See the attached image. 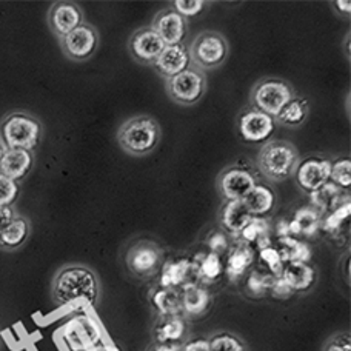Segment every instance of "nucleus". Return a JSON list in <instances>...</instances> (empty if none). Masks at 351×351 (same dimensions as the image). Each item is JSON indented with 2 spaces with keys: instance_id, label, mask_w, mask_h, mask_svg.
<instances>
[{
  "instance_id": "obj_41",
  "label": "nucleus",
  "mask_w": 351,
  "mask_h": 351,
  "mask_svg": "<svg viewBox=\"0 0 351 351\" xmlns=\"http://www.w3.org/2000/svg\"><path fill=\"white\" fill-rule=\"evenodd\" d=\"M206 243H208L211 253H215L217 256H222L225 252H228V248H230L228 236L221 230L213 231V233L208 236V241H206Z\"/></svg>"
},
{
  "instance_id": "obj_46",
  "label": "nucleus",
  "mask_w": 351,
  "mask_h": 351,
  "mask_svg": "<svg viewBox=\"0 0 351 351\" xmlns=\"http://www.w3.org/2000/svg\"><path fill=\"white\" fill-rule=\"evenodd\" d=\"M335 6V11L342 17H350L351 14V2L350 0H336V2L331 3Z\"/></svg>"
},
{
  "instance_id": "obj_39",
  "label": "nucleus",
  "mask_w": 351,
  "mask_h": 351,
  "mask_svg": "<svg viewBox=\"0 0 351 351\" xmlns=\"http://www.w3.org/2000/svg\"><path fill=\"white\" fill-rule=\"evenodd\" d=\"M21 193L17 182L0 174V206H12Z\"/></svg>"
},
{
  "instance_id": "obj_31",
  "label": "nucleus",
  "mask_w": 351,
  "mask_h": 351,
  "mask_svg": "<svg viewBox=\"0 0 351 351\" xmlns=\"http://www.w3.org/2000/svg\"><path fill=\"white\" fill-rule=\"evenodd\" d=\"M306 116H308V102L305 99L294 97L274 121H278L284 127H299L304 123Z\"/></svg>"
},
{
  "instance_id": "obj_23",
  "label": "nucleus",
  "mask_w": 351,
  "mask_h": 351,
  "mask_svg": "<svg viewBox=\"0 0 351 351\" xmlns=\"http://www.w3.org/2000/svg\"><path fill=\"white\" fill-rule=\"evenodd\" d=\"M321 213L315 206H302L294 213L293 221H288L290 225V236H315L321 228Z\"/></svg>"
},
{
  "instance_id": "obj_49",
  "label": "nucleus",
  "mask_w": 351,
  "mask_h": 351,
  "mask_svg": "<svg viewBox=\"0 0 351 351\" xmlns=\"http://www.w3.org/2000/svg\"><path fill=\"white\" fill-rule=\"evenodd\" d=\"M88 351H119V348H116L114 346H106V343H97V346H94Z\"/></svg>"
},
{
  "instance_id": "obj_13",
  "label": "nucleus",
  "mask_w": 351,
  "mask_h": 351,
  "mask_svg": "<svg viewBox=\"0 0 351 351\" xmlns=\"http://www.w3.org/2000/svg\"><path fill=\"white\" fill-rule=\"evenodd\" d=\"M331 160L327 158H308L298 164L294 178L299 188L313 193L330 182Z\"/></svg>"
},
{
  "instance_id": "obj_2",
  "label": "nucleus",
  "mask_w": 351,
  "mask_h": 351,
  "mask_svg": "<svg viewBox=\"0 0 351 351\" xmlns=\"http://www.w3.org/2000/svg\"><path fill=\"white\" fill-rule=\"evenodd\" d=\"M160 128L149 116H134L125 121L117 131V142L125 153L143 158L158 147Z\"/></svg>"
},
{
  "instance_id": "obj_8",
  "label": "nucleus",
  "mask_w": 351,
  "mask_h": 351,
  "mask_svg": "<svg viewBox=\"0 0 351 351\" xmlns=\"http://www.w3.org/2000/svg\"><path fill=\"white\" fill-rule=\"evenodd\" d=\"M60 48L68 59L84 62L93 58L99 48V33L93 25L84 22L80 27L73 29L70 34L62 37Z\"/></svg>"
},
{
  "instance_id": "obj_7",
  "label": "nucleus",
  "mask_w": 351,
  "mask_h": 351,
  "mask_svg": "<svg viewBox=\"0 0 351 351\" xmlns=\"http://www.w3.org/2000/svg\"><path fill=\"white\" fill-rule=\"evenodd\" d=\"M165 88L173 102L184 106H191L204 97L206 91V79L202 71L193 66L186 68L178 76L167 79Z\"/></svg>"
},
{
  "instance_id": "obj_42",
  "label": "nucleus",
  "mask_w": 351,
  "mask_h": 351,
  "mask_svg": "<svg viewBox=\"0 0 351 351\" xmlns=\"http://www.w3.org/2000/svg\"><path fill=\"white\" fill-rule=\"evenodd\" d=\"M324 351H351V336L350 333H337L325 342Z\"/></svg>"
},
{
  "instance_id": "obj_50",
  "label": "nucleus",
  "mask_w": 351,
  "mask_h": 351,
  "mask_svg": "<svg viewBox=\"0 0 351 351\" xmlns=\"http://www.w3.org/2000/svg\"><path fill=\"white\" fill-rule=\"evenodd\" d=\"M3 153H5V148H3V145H2V142H0V162H2Z\"/></svg>"
},
{
  "instance_id": "obj_40",
  "label": "nucleus",
  "mask_w": 351,
  "mask_h": 351,
  "mask_svg": "<svg viewBox=\"0 0 351 351\" xmlns=\"http://www.w3.org/2000/svg\"><path fill=\"white\" fill-rule=\"evenodd\" d=\"M206 6V2L204 0H174L173 10L179 12L182 17H194L200 14Z\"/></svg>"
},
{
  "instance_id": "obj_4",
  "label": "nucleus",
  "mask_w": 351,
  "mask_h": 351,
  "mask_svg": "<svg viewBox=\"0 0 351 351\" xmlns=\"http://www.w3.org/2000/svg\"><path fill=\"white\" fill-rule=\"evenodd\" d=\"M42 125L27 112H11L0 123V141L5 149L33 152L39 145Z\"/></svg>"
},
{
  "instance_id": "obj_5",
  "label": "nucleus",
  "mask_w": 351,
  "mask_h": 351,
  "mask_svg": "<svg viewBox=\"0 0 351 351\" xmlns=\"http://www.w3.org/2000/svg\"><path fill=\"white\" fill-rule=\"evenodd\" d=\"M228 42L219 31L206 29L194 37L188 54L190 62L199 71H210L221 66L228 58Z\"/></svg>"
},
{
  "instance_id": "obj_37",
  "label": "nucleus",
  "mask_w": 351,
  "mask_h": 351,
  "mask_svg": "<svg viewBox=\"0 0 351 351\" xmlns=\"http://www.w3.org/2000/svg\"><path fill=\"white\" fill-rule=\"evenodd\" d=\"M259 259L265 263L267 268H268V273L273 274L274 278H280L282 274V269H284L285 263L282 262L280 256L278 253V250L274 247H267V248H262L259 250Z\"/></svg>"
},
{
  "instance_id": "obj_33",
  "label": "nucleus",
  "mask_w": 351,
  "mask_h": 351,
  "mask_svg": "<svg viewBox=\"0 0 351 351\" xmlns=\"http://www.w3.org/2000/svg\"><path fill=\"white\" fill-rule=\"evenodd\" d=\"M274 279V276L269 274L268 271L265 273L261 271V269H253L247 278V291L252 294V296L261 298L271 288Z\"/></svg>"
},
{
  "instance_id": "obj_1",
  "label": "nucleus",
  "mask_w": 351,
  "mask_h": 351,
  "mask_svg": "<svg viewBox=\"0 0 351 351\" xmlns=\"http://www.w3.org/2000/svg\"><path fill=\"white\" fill-rule=\"evenodd\" d=\"M53 294L56 302L60 305H93L99 294L96 274L86 267H65L56 276Z\"/></svg>"
},
{
  "instance_id": "obj_38",
  "label": "nucleus",
  "mask_w": 351,
  "mask_h": 351,
  "mask_svg": "<svg viewBox=\"0 0 351 351\" xmlns=\"http://www.w3.org/2000/svg\"><path fill=\"white\" fill-rule=\"evenodd\" d=\"M350 213H351V205H350V200H348V202L336 206L335 210H331L328 217L324 219V221L321 222V227L325 231H335L337 228H341V225L343 223V221L350 217Z\"/></svg>"
},
{
  "instance_id": "obj_14",
  "label": "nucleus",
  "mask_w": 351,
  "mask_h": 351,
  "mask_svg": "<svg viewBox=\"0 0 351 351\" xmlns=\"http://www.w3.org/2000/svg\"><path fill=\"white\" fill-rule=\"evenodd\" d=\"M165 43L156 34L152 27L141 28L128 40V51L133 59L143 65H153L154 60L164 51Z\"/></svg>"
},
{
  "instance_id": "obj_26",
  "label": "nucleus",
  "mask_w": 351,
  "mask_h": 351,
  "mask_svg": "<svg viewBox=\"0 0 351 351\" xmlns=\"http://www.w3.org/2000/svg\"><path fill=\"white\" fill-rule=\"evenodd\" d=\"M276 250L284 263L288 262H308L311 258V250L305 242L296 239L293 236L278 237Z\"/></svg>"
},
{
  "instance_id": "obj_17",
  "label": "nucleus",
  "mask_w": 351,
  "mask_h": 351,
  "mask_svg": "<svg viewBox=\"0 0 351 351\" xmlns=\"http://www.w3.org/2000/svg\"><path fill=\"white\" fill-rule=\"evenodd\" d=\"M190 64L191 62L190 54H188V48L184 43H179V45L165 47L159 58L154 60L153 66L156 68V71L167 80L178 76L182 71H185L186 68H190Z\"/></svg>"
},
{
  "instance_id": "obj_27",
  "label": "nucleus",
  "mask_w": 351,
  "mask_h": 351,
  "mask_svg": "<svg viewBox=\"0 0 351 351\" xmlns=\"http://www.w3.org/2000/svg\"><path fill=\"white\" fill-rule=\"evenodd\" d=\"M186 333V324L180 316L162 317L160 322L156 325L154 337L160 343H178Z\"/></svg>"
},
{
  "instance_id": "obj_20",
  "label": "nucleus",
  "mask_w": 351,
  "mask_h": 351,
  "mask_svg": "<svg viewBox=\"0 0 351 351\" xmlns=\"http://www.w3.org/2000/svg\"><path fill=\"white\" fill-rule=\"evenodd\" d=\"M280 278L293 291H306L316 282V271L308 262H288L282 269Z\"/></svg>"
},
{
  "instance_id": "obj_45",
  "label": "nucleus",
  "mask_w": 351,
  "mask_h": 351,
  "mask_svg": "<svg viewBox=\"0 0 351 351\" xmlns=\"http://www.w3.org/2000/svg\"><path fill=\"white\" fill-rule=\"evenodd\" d=\"M182 351H210V342L208 339H204V337H197V339L185 342Z\"/></svg>"
},
{
  "instance_id": "obj_47",
  "label": "nucleus",
  "mask_w": 351,
  "mask_h": 351,
  "mask_svg": "<svg viewBox=\"0 0 351 351\" xmlns=\"http://www.w3.org/2000/svg\"><path fill=\"white\" fill-rule=\"evenodd\" d=\"M276 231H278V237L290 236V225H288V221L282 219V221L278 223V227H276Z\"/></svg>"
},
{
  "instance_id": "obj_19",
  "label": "nucleus",
  "mask_w": 351,
  "mask_h": 351,
  "mask_svg": "<svg viewBox=\"0 0 351 351\" xmlns=\"http://www.w3.org/2000/svg\"><path fill=\"white\" fill-rule=\"evenodd\" d=\"M34 164L33 152L25 149H5L2 162H0V174L11 180H21L27 176Z\"/></svg>"
},
{
  "instance_id": "obj_35",
  "label": "nucleus",
  "mask_w": 351,
  "mask_h": 351,
  "mask_svg": "<svg viewBox=\"0 0 351 351\" xmlns=\"http://www.w3.org/2000/svg\"><path fill=\"white\" fill-rule=\"evenodd\" d=\"M330 182L339 186L341 190L343 188H350L351 185V160L350 159H337L331 160V173H330Z\"/></svg>"
},
{
  "instance_id": "obj_6",
  "label": "nucleus",
  "mask_w": 351,
  "mask_h": 351,
  "mask_svg": "<svg viewBox=\"0 0 351 351\" xmlns=\"http://www.w3.org/2000/svg\"><path fill=\"white\" fill-rule=\"evenodd\" d=\"M296 97L293 86L278 77H265L254 85L252 91L253 108L276 119L279 112Z\"/></svg>"
},
{
  "instance_id": "obj_15",
  "label": "nucleus",
  "mask_w": 351,
  "mask_h": 351,
  "mask_svg": "<svg viewBox=\"0 0 351 351\" xmlns=\"http://www.w3.org/2000/svg\"><path fill=\"white\" fill-rule=\"evenodd\" d=\"M84 23V12L74 2H54L48 11V25L53 33L62 39Z\"/></svg>"
},
{
  "instance_id": "obj_30",
  "label": "nucleus",
  "mask_w": 351,
  "mask_h": 351,
  "mask_svg": "<svg viewBox=\"0 0 351 351\" xmlns=\"http://www.w3.org/2000/svg\"><path fill=\"white\" fill-rule=\"evenodd\" d=\"M152 300L162 317L179 316V313L182 311V299L176 288H160L153 294Z\"/></svg>"
},
{
  "instance_id": "obj_32",
  "label": "nucleus",
  "mask_w": 351,
  "mask_h": 351,
  "mask_svg": "<svg viewBox=\"0 0 351 351\" xmlns=\"http://www.w3.org/2000/svg\"><path fill=\"white\" fill-rule=\"evenodd\" d=\"M197 278L202 279L204 282H215L221 274L223 273V265H222V259L221 256H217L215 253H208L204 256V259L199 262L197 265Z\"/></svg>"
},
{
  "instance_id": "obj_11",
  "label": "nucleus",
  "mask_w": 351,
  "mask_h": 351,
  "mask_svg": "<svg viewBox=\"0 0 351 351\" xmlns=\"http://www.w3.org/2000/svg\"><path fill=\"white\" fill-rule=\"evenodd\" d=\"M64 339L71 351H88L100 341V330L90 316H76L65 325Z\"/></svg>"
},
{
  "instance_id": "obj_9",
  "label": "nucleus",
  "mask_w": 351,
  "mask_h": 351,
  "mask_svg": "<svg viewBox=\"0 0 351 351\" xmlns=\"http://www.w3.org/2000/svg\"><path fill=\"white\" fill-rule=\"evenodd\" d=\"M256 184V176L237 165L225 168L217 176V191L225 200H242Z\"/></svg>"
},
{
  "instance_id": "obj_12",
  "label": "nucleus",
  "mask_w": 351,
  "mask_h": 351,
  "mask_svg": "<svg viewBox=\"0 0 351 351\" xmlns=\"http://www.w3.org/2000/svg\"><path fill=\"white\" fill-rule=\"evenodd\" d=\"M276 121L256 108H248L243 111L239 122H237V130H239L241 137L250 143H261L268 141L274 133Z\"/></svg>"
},
{
  "instance_id": "obj_25",
  "label": "nucleus",
  "mask_w": 351,
  "mask_h": 351,
  "mask_svg": "<svg viewBox=\"0 0 351 351\" xmlns=\"http://www.w3.org/2000/svg\"><path fill=\"white\" fill-rule=\"evenodd\" d=\"M191 269L193 263L190 259H174L165 262L160 269V287L178 288L184 285Z\"/></svg>"
},
{
  "instance_id": "obj_16",
  "label": "nucleus",
  "mask_w": 351,
  "mask_h": 351,
  "mask_svg": "<svg viewBox=\"0 0 351 351\" xmlns=\"http://www.w3.org/2000/svg\"><path fill=\"white\" fill-rule=\"evenodd\" d=\"M152 28L165 43V47L179 45L186 36V19L173 8L162 10L156 14Z\"/></svg>"
},
{
  "instance_id": "obj_21",
  "label": "nucleus",
  "mask_w": 351,
  "mask_h": 351,
  "mask_svg": "<svg viewBox=\"0 0 351 351\" xmlns=\"http://www.w3.org/2000/svg\"><path fill=\"white\" fill-rule=\"evenodd\" d=\"M254 262V250L252 245H248L243 241L237 242L236 245L231 247L227 259V267H225V271H227L228 279L231 282L239 280L241 278L245 276L248 268L253 265Z\"/></svg>"
},
{
  "instance_id": "obj_29",
  "label": "nucleus",
  "mask_w": 351,
  "mask_h": 351,
  "mask_svg": "<svg viewBox=\"0 0 351 351\" xmlns=\"http://www.w3.org/2000/svg\"><path fill=\"white\" fill-rule=\"evenodd\" d=\"M241 239L253 245L256 243L259 250L269 247L271 239H269V222L265 217H253L245 228L241 231Z\"/></svg>"
},
{
  "instance_id": "obj_44",
  "label": "nucleus",
  "mask_w": 351,
  "mask_h": 351,
  "mask_svg": "<svg viewBox=\"0 0 351 351\" xmlns=\"http://www.w3.org/2000/svg\"><path fill=\"white\" fill-rule=\"evenodd\" d=\"M16 216L17 213L12 206H0V236H2L5 228L14 221Z\"/></svg>"
},
{
  "instance_id": "obj_22",
  "label": "nucleus",
  "mask_w": 351,
  "mask_h": 351,
  "mask_svg": "<svg viewBox=\"0 0 351 351\" xmlns=\"http://www.w3.org/2000/svg\"><path fill=\"white\" fill-rule=\"evenodd\" d=\"M242 200L253 217H265L274 208L276 194L271 186L258 182Z\"/></svg>"
},
{
  "instance_id": "obj_24",
  "label": "nucleus",
  "mask_w": 351,
  "mask_h": 351,
  "mask_svg": "<svg viewBox=\"0 0 351 351\" xmlns=\"http://www.w3.org/2000/svg\"><path fill=\"white\" fill-rule=\"evenodd\" d=\"M182 311L188 316H200L208 310L211 296L204 287L196 284H185L184 291L180 294Z\"/></svg>"
},
{
  "instance_id": "obj_28",
  "label": "nucleus",
  "mask_w": 351,
  "mask_h": 351,
  "mask_svg": "<svg viewBox=\"0 0 351 351\" xmlns=\"http://www.w3.org/2000/svg\"><path fill=\"white\" fill-rule=\"evenodd\" d=\"M29 236V222L27 217L16 216L0 236V247L5 250H16L22 247Z\"/></svg>"
},
{
  "instance_id": "obj_36",
  "label": "nucleus",
  "mask_w": 351,
  "mask_h": 351,
  "mask_svg": "<svg viewBox=\"0 0 351 351\" xmlns=\"http://www.w3.org/2000/svg\"><path fill=\"white\" fill-rule=\"evenodd\" d=\"M208 342L210 351H247L245 343L231 333H217Z\"/></svg>"
},
{
  "instance_id": "obj_3",
  "label": "nucleus",
  "mask_w": 351,
  "mask_h": 351,
  "mask_svg": "<svg viewBox=\"0 0 351 351\" xmlns=\"http://www.w3.org/2000/svg\"><path fill=\"white\" fill-rule=\"evenodd\" d=\"M300 162L293 143L287 141H269L261 148L258 156L259 171L271 182L290 179Z\"/></svg>"
},
{
  "instance_id": "obj_34",
  "label": "nucleus",
  "mask_w": 351,
  "mask_h": 351,
  "mask_svg": "<svg viewBox=\"0 0 351 351\" xmlns=\"http://www.w3.org/2000/svg\"><path fill=\"white\" fill-rule=\"evenodd\" d=\"M343 190H341L339 186H336L335 184H325L324 186L319 188V190L310 193L311 194V206H315V208H331V205L335 204V200L337 199V196H341V193Z\"/></svg>"
},
{
  "instance_id": "obj_10",
  "label": "nucleus",
  "mask_w": 351,
  "mask_h": 351,
  "mask_svg": "<svg viewBox=\"0 0 351 351\" xmlns=\"http://www.w3.org/2000/svg\"><path fill=\"white\" fill-rule=\"evenodd\" d=\"M127 265L133 274L148 278L162 265V250L152 241L136 242L127 253Z\"/></svg>"
},
{
  "instance_id": "obj_43",
  "label": "nucleus",
  "mask_w": 351,
  "mask_h": 351,
  "mask_svg": "<svg viewBox=\"0 0 351 351\" xmlns=\"http://www.w3.org/2000/svg\"><path fill=\"white\" fill-rule=\"evenodd\" d=\"M269 291H271L273 296L278 298V299H287V298H290L291 294L294 293L291 288L287 285V282L282 279V278H276L274 279L271 288H269Z\"/></svg>"
},
{
  "instance_id": "obj_18",
  "label": "nucleus",
  "mask_w": 351,
  "mask_h": 351,
  "mask_svg": "<svg viewBox=\"0 0 351 351\" xmlns=\"http://www.w3.org/2000/svg\"><path fill=\"white\" fill-rule=\"evenodd\" d=\"M252 219L253 216L250 215L243 200H225L221 213H219V221H221L222 228L234 236H239Z\"/></svg>"
},
{
  "instance_id": "obj_48",
  "label": "nucleus",
  "mask_w": 351,
  "mask_h": 351,
  "mask_svg": "<svg viewBox=\"0 0 351 351\" xmlns=\"http://www.w3.org/2000/svg\"><path fill=\"white\" fill-rule=\"evenodd\" d=\"M153 351H182V347L179 343H160Z\"/></svg>"
}]
</instances>
